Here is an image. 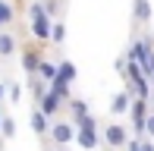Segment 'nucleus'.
I'll return each mask as SVG.
<instances>
[{
    "mask_svg": "<svg viewBox=\"0 0 154 151\" xmlns=\"http://www.w3.org/2000/svg\"><path fill=\"white\" fill-rule=\"evenodd\" d=\"M38 79H44L47 85H51V82L57 79V63H51V60H41V66H38Z\"/></svg>",
    "mask_w": 154,
    "mask_h": 151,
    "instance_id": "obj_15",
    "label": "nucleus"
},
{
    "mask_svg": "<svg viewBox=\"0 0 154 151\" xmlns=\"http://www.w3.org/2000/svg\"><path fill=\"white\" fill-rule=\"evenodd\" d=\"M51 91L57 94L60 101H69V98H72V94H69V85H66V82H60V79H54V82H51Z\"/></svg>",
    "mask_w": 154,
    "mask_h": 151,
    "instance_id": "obj_18",
    "label": "nucleus"
},
{
    "mask_svg": "<svg viewBox=\"0 0 154 151\" xmlns=\"http://www.w3.org/2000/svg\"><path fill=\"white\" fill-rule=\"evenodd\" d=\"M75 72H79V69H75L72 60H60V63H57V79L66 82V85H72V82H75Z\"/></svg>",
    "mask_w": 154,
    "mask_h": 151,
    "instance_id": "obj_11",
    "label": "nucleus"
},
{
    "mask_svg": "<svg viewBox=\"0 0 154 151\" xmlns=\"http://www.w3.org/2000/svg\"><path fill=\"white\" fill-rule=\"evenodd\" d=\"M129 126H123V123H107V126L101 129V142L107 145L110 151H120V148H126L129 145Z\"/></svg>",
    "mask_w": 154,
    "mask_h": 151,
    "instance_id": "obj_3",
    "label": "nucleus"
},
{
    "mask_svg": "<svg viewBox=\"0 0 154 151\" xmlns=\"http://www.w3.org/2000/svg\"><path fill=\"white\" fill-rule=\"evenodd\" d=\"M22 94H25V88L19 85L16 79H6V98H10V104H19V101H22Z\"/></svg>",
    "mask_w": 154,
    "mask_h": 151,
    "instance_id": "obj_14",
    "label": "nucleus"
},
{
    "mask_svg": "<svg viewBox=\"0 0 154 151\" xmlns=\"http://www.w3.org/2000/svg\"><path fill=\"white\" fill-rule=\"evenodd\" d=\"M63 41H66V25H63L60 19H54V29H51V44H54V47H63Z\"/></svg>",
    "mask_w": 154,
    "mask_h": 151,
    "instance_id": "obj_16",
    "label": "nucleus"
},
{
    "mask_svg": "<svg viewBox=\"0 0 154 151\" xmlns=\"http://www.w3.org/2000/svg\"><path fill=\"white\" fill-rule=\"evenodd\" d=\"M44 10H47V16H51V19H57V13H60V0H44Z\"/></svg>",
    "mask_w": 154,
    "mask_h": 151,
    "instance_id": "obj_19",
    "label": "nucleus"
},
{
    "mask_svg": "<svg viewBox=\"0 0 154 151\" xmlns=\"http://www.w3.org/2000/svg\"><path fill=\"white\" fill-rule=\"evenodd\" d=\"M0 120H3V116H0Z\"/></svg>",
    "mask_w": 154,
    "mask_h": 151,
    "instance_id": "obj_25",
    "label": "nucleus"
},
{
    "mask_svg": "<svg viewBox=\"0 0 154 151\" xmlns=\"http://www.w3.org/2000/svg\"><path fill=\"white\" fill-rule=\"evenodd\" d=\"M51 116H47L44 110H38V107H32V113H29V126H32V132L38 135V139H44L47 132H51Z\"/></svg>",
    "mask_w": 154,
    "mask_h": 151,
    "instance_id": "obj_7",
    "label": "nucleus"
},
{
    "mask_svg": "<svg viewBox=\"0 0 154 151\" xmlns=\"http://www.w3.org/2000/svg\"><path fill=\"white\" fill-rule=\"evenodd\" d=\"M145 76H148V82H151V88H154V54H151L148 66H145Z\"/></svg>",
    "mask_w": 154,
    "mask_h": 151,
    "instance_id": "obj_21",
    "label": "nucleus"
},
{
    "mask_svg": "<svg viewBox=\"0 0 154 151\" xmlns=\"http://www.w3.org/2000/svg\"><path fill=\"white\" fill-rule=\"evenodd\" d=\"M19 60H22V72L25 76H38V66H41V60H44V44H41V41L25 44L22 51H19Z\"/></svg>",
    "mask_w": 154,
    "mask_h": 151,
    "instance_id": "obj_5",
    "label": "nucleus"
},
{
    "mask_svg": "<svg viewBox=\"0 0 154 151\" xmlns=\"http://www.w3.org/2000/svg\"><path fill=\"white\" fill-rule=\"evenodd\" d=\"M132 19L135 22H151V3L148 0H132Z\"/></svg>",
    "mask_w": 154,
    "mask_h": 151,
    "instance_id": "obj_12",
    "label": "nucleus"
},
{
    "mask_svg": "<svg viewBox=\"0 0 154 151\" xmlns=\"http://www.w3.org/2000/svg\"><path fill=\"white\" fill-rule=\"evenodd\" d=\"M123 151H142V139H135V135H132V139H129V145H126Z\"/></svg>",
    "mask_w": 154,
    "mask_h": 151,
    "instance_id": "obj_22",
    "label": "nucleus"
},
{
    "mask_svg": "<svg viewBox=\"0 0 154 151\" xmlns=\"http://www.w3.org/2000/svg\"><path fill=\"white\" fill-rule=\"evenodd\" d=\"M75 142H79L82 151H97L104 145V142H101V126H97V120L91 113L82 116V120L75 123Z\"/></svg>",
    "mask_w": 154,
    "mask_h": 151,
    "instance_id": "obj_2",
    "label": "nucleus"
},
{
    "mask_svg": "<svg viewBox=\"0 0 154 151\" xmlns=\"http://www.w3.org/2000/svg\"><path fill=\"white\" fill-rule=\"evenodd\" d=\"M51 29H54V19L47 16L44 0H32L29 3V32H32V38L47 44L51 41Z\"/></svg>",
    "mask_w": 154,
    "mask_h": 151,
    "instance_id": "obj_1",
    "label": "nucleus"
},
{
    "mask_svg": "<svg viewBox=\"0 0 154 151\" xmlns=\"http://www.w3.org/2000/svg\"><path fill=\"white\" fill-rule=\"evenodd\" d=\"M16 22V6L10 0H0V29H10Z\"/></svg>",
    "mask_w": 154,
    "mask_h": 151,
    "instance_id": "obj_13",
    "label": "nucleus"
},
{
    "mask_svg": "<svg viewBox=\"0 0 154 151\" xmlns=\"http://www.w3.org/2000/svg\"><path fill=\"white\" fill-rule=\"evenodd\" d=\"M142 151H154V139H142Z\"/></svg>",
    "mask_w": 154,
    "mask_h": 151,
    "instance_id": "obj_23",
    "label": "nucleus"
},
{
    "mask_svg": "<svg viewBox=\"0 0 154 151\" xmlns=\"http://www.w3.org/2000/svg\"><path fill=\"white\" fill-rule=\"evenodd\" d=\"M47 139H51L57 148L72 145V142H75V123H72V120H54V123H51V132H47Z\"/></svg>",
    "mask_w": 154,
    "mask_h": 151,
    "instance_id": "obj_4",
    "label": "nucleus"
},
{
    "mask_svg": "<svg viewBox=\"0 0 154 151\" xmlns=\"http://www.w3.org/2000/svg\"><path fill=\"white\" fill-rule=\"evenodd\" d=\"M35 107H38V110H44L47 116H51V120H57V113L63 110V107H66V101H60L57 94L51 91V85H47V91L38 98V104H35Z\"/></svg>",
    "mask_w": 154,
    "mask_h": 151,
    "instance_id": "obj_6",
    "label": "nucleus"
},
{
    "mask_svg": "<svg viewBox=\"0 0 154 151\" xmlns=\"http://www.w3.org/2000/svg\"><path fill=\"white\" fill-rule=\"evenodd\" d=\"M16 135V120L13 116H3L0 120V139H13Z\"/></svg>",
    "mask_w": 154,
    "mask_h": 151,
    "instance_id": "obj_17",
    "label": "nucleus"
},
{
    "mask_svg": "<svg viewBox=\"0 0 154 151\" xmlns=\"http://www.w3.org/2000/svg\"><path fill=\"white\" fill-rule=\"evenodd\" d=\"M16 47H19V38L13 35L10 29H0V57H13V54H16Z\"/></svg>",
    "mask_w": 154,
    "mask_h": 151,
    "instance_id": "obj_9",
    "label": "nucleus"
},
{
    "mask_svg": "<svg viewBox=\"0 0 154 151\" xmlns=\"http://www.w3.org/2000/svg\"><path fill=\"white\" fill-rule=\"evenodd\" d=\"M3 94H6V82H0V101H3Z\"/></svg>",
    "mask_w": 154,
    "mask_h": 151,
    "instance_id": "obj_24",
    "label": "nucleus"
},
{
    "mask_svg": "<svg viewBox=\"0 0 154 151\" xmlns=\"http://www.w3.org/2000/svg\"><path fill=\"white\" fill-rule=\"evenodd\" d=\"M145 139H154V110L148 113V123H145Z\"/></svg>",
    "mask_w": 154,
    "mask_h": 151,
    "instance_id": "obj_20",
    "label": "nucleus"
},
{
    "mask_svg": "<svg viewBox=\"0 0 154 151\" xmlns=\"http://www.w3.org/2000/svg\"><path fill=\"white\" fill-rule=\"evenodd\" d=\"M129 107H132V94L126 91V88L110 98V113H113V116H126V113H129Z\"/></svg>",
    "mask_w": 154,
    "mask_h": 151,
    "instance_id": "obj_8",
    "label": "nucleus"
},
{
    "mask_svg": "<svg viewBox=\"0 0 154 151\" xmlns=\"http://www.w3.org/2000/svg\"><path fill=\"white\" fill-rule=\"evenodd\" d=\"M66 110H69V120H72V123H79L82 116L91 113V110H88V101H82V98H69L66 101Z\"/></svg>",
    "mask_w": 154,
    "mask_h": 151,
    "instance_id": "obj_10",
    "label": "nucleus"
}]
</instances>
